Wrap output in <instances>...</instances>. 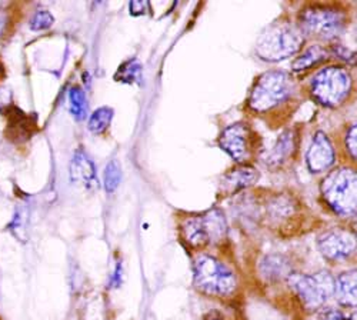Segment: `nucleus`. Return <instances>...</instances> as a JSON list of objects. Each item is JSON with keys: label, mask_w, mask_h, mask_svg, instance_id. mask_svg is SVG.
Returning a JSON list of instances; mask_svg holds the SVG:
<instances>
[{"label": "nucleus", "mask_w": 357, "mask_h": 320, "mask_svg": "<svg viewBox=\"0 0 357 320\" xmlns=\"http://www.w3.org/2000/svg\"><path fill=\"white\" fill-rule=\"evenodd\" d=\"M324 56H326V53H324V50L321 47L313 46L303 56L297 57V59L293 63V70H296V72L306 70V69L314 66L317 62L323 61Z\"/></svg>", "instance_id": "20"}, {"label": "nucleus", "mask_w": 357, "mask_h": 320, "mask_svg": "<svg viewBox=\"0 0 357 320\" xmlns=\"http://www.w3.org/2000/svg\"><path fill=\"white\" fill-rule=\"evenodd\" d=\"M6 24H8V17H6L5 13L0 12V35H2V33L5 32Z\"/></svg>", "instance_id": "29"}, {"label": "nucleus", "mask_w": 357, "mask_h": 320, "mask_svg": "<svg viewBox=\"0 0 357 320\" xmlns=\"http://www.w3.org/2000/svg\"><path fill=\"white\" fill-rule=\"evenodd\" d=\"M354 246L351 235L339 230L327 231L319 239V249L321 254L329 260H342L349 257L353 253Z\"/></svg>", "instance_id": "10"}, {"label": "nucleus", "mask_w": 357, "mask_h": 320, "mask_svg": "<svg viewBox=\"0 0 357 320\" xmlns=\"http://www.w3.org/2000/svg\"><path fill=\"white\" fill-rule=\"evenodd\" d=\"M114 79L117 82H123V83H135L142 79V66L137 61L132 59L121 66V69L117 70Z\"/></svg>", "instance_id": "22"}, {"label": "nucleus", "mask_w": 357, "mask_h": 320, "mask_svg": "<svg viewBox=\"0 0 357 320\" xmlns=\"http://www.w3.org/2000/svg\"><path fill=\"white\" fill-rule=\"evenodd\" d=\"M183 236L186 242L193 246V247H200L209 243V239H207L206 230L203 227L202 216L200 218H192L183 224Z\"/></svg>", "instance_id": "17"}, {"label": "nucleus", "mask_w": 357, "mask_h": 320, "mask_svg": "<svg viewBox=\"0 0 357 320\" xmlns=\"http://www.w3.org/2000/svg\"><path fill=\"white\" fill-rule=\"evenodd\" d=\"M307 167L313 173L324 172L335 163L333 144L323 132H317L306 155Z\"/></svg>", "instance_id": "9"}, {"label": "nucleus", "mask_w": 357, "mask_h": 320, "mask_svg": "<svg viewBox=\"0 0 357 320\" xmlns=\"http://www.w3.org/2000/svg\"><path fill=\"white\" fill-rule=\"evenodd\" d=\"M303 42V32L299 27L286 22L273 23L260 35L256 52L263 61L279 62L299 52Z\"/></svg>", "instance_id": "1"}, {"label": "nucleus", "mask_w": 357, "mask_h": 320, "mask_svg": "<svg viewBox=\"0 0 357 320\" xmlns=\"http://www.w3.org/2000/svg\"><path fill=\"white\" fill-rule=\"evenodd\" d=\"M260 271L263 273V276L269 277L272 280L275 279H282L284 276H290V265L287 264V260L283 256L279 254H271L263 259L261 265H260Z\"/></svg>", "instance_id": "16"}, {"label": "nucleus", "mask_w": 357, "mask_h": 320, "mask_svg": "<svg viewBox=\"0 0 357 320\" xmlns=\"http://www.w3.org/2000/svg\"><path fill=\"white\" fill-rule=\"evenodd\" d=\"M122 181V169L117 160H112L105 170V189L106 192H114Z\"/></svg>", "instance_id": "23"}, {"label": "nucleus", "mask_w": 357, "mask_h": 320, "mask_svg": "<svg viewBox=\"0 0 357 320\" xmlns=\"http://www.w3.org/2000/svg\"><path fill=\"white\" fill-rule=\"evenodd\" d=\"M351 86L350 75L337 66L320 70L312 83L313 96L326 106H336L344 100Z\"/></svg>", "instance_id": "6"}, {"label": "nucleus", "mask_w": 357, "mask_h": 320, "mask_svg": "<svg viewBox=\"0 0 357 320\" xmlns=\"http://www.w3.org/2000/svg\"><path fill=\"white\" fill-rule=\"evenodd\" d=\"M356 132H357L356 126H351L346 136V146L353 159H356Z\"/></svg>", "instance_id": "25"}, {"label": "nucleus", "mask_w": 357, "mask_h": 320, "mask_svg": "<svg viewBox=\"0 0 357 320\" xmlns=\"http://www.w3.org/2000/svg\"><path fill=\"white\" fill-rule=\"evenodd\" d=\"M321 193L331 208L344 216L356 213V172L339 169L323 181Z\"/></svg>", "instance_id": "2"}, {"label": "nucleus", "mask_w": 357, "mask_h": 320, "mask_svg": "<svg viewBox=\"0 0 357 320\" xmlns=\"http://www.w3.org/2000/svg\"><path fill=\"white\" fill-rule=\"evenodd\" d=\"M252 132L246 125H231L220 136V146L236 162L245 163L252 158Z\"/></svg>", "instance_id": "8"}, {"label": "nucleus", "mask_w": 357, "mask_h": 320, "mask_svg": "<svg viewBox=\"0 0 357 320\" xmlns=\"http://www.w3.org/2000/svg\"><path fill=\"white\" fill-rule=\"evenodd\" d=\"M70 176L76 185H82L89 190L98 188L95 165L82 149H79L73 156L70 166Z\"/></svg>", "instance_id": "11"}, {"label": "nucleus", "mask_w": 357, "mask_h": 320, "mask_svg": "<svg viewBox=\"0 0 357 320\" xmlns=\"http://www.w3.org/2000/svg\"><path fill=\"white\" fill-rule=\"evenodd\" d=\"M147 3L146 2H132L130 3V12L132 15L137 16V15H143L146 12Z\"/></svg>", "instance_id": "26"}, {"label": "nucleus", "mask_w": 357, "mask_h": 320, "mask_svg": "<svg viewBox=\"0 0 357 320\" xmlns=\"http://www.w3.org/2000/svg\"><path fill=\"white\" fill-rule=\"evenodd\" d=\"M356 272L343 273L335 282V294L337 300L344 306H356Z\"/></svg>", "instance_id": "15"}, {"label": "nucleus", "mask_w": 357, "mask_h": 320, "mask_svg": "<svg viewBox=\"0 0 357 320\" xmlns=\"http://www.w3.org/2000/svg\"><path fill=\"white\" fill-rule=\"evenodd\" d=\"M8 119H9V136L10 139H16L17 142L27 140L33 135V128L35 123L32 119L26 116L22 110L12 107L8 113Z\"/></svg>", "instance_id": "13"}, {"label": "nucleus", "mask_w": 357, "mask_h": 320, "mask_svg": "<svg viewBox=\"0 0 357 320\" xmlns=\"http://www.w3.org/2000/svg\"><path fill=\"white\" fill-rule=\"evenodd\" d=\"M69 102H70V112L73 113L76 121H83L87 113L86 96L80 87H72L69 92Z\"/></svg>", "instance_id": "21"}, {"label": "nucleus", "mask_w": 357, "mask_h": 320, "mask_svg": "<svg viewBox=\"0 0 357 320\" xmlns=\"http://www.w3.org/2000/svg\"><path fill=\"white\" fill-rule=\"evenodd\" d=\"M54 19L50 15V12L47 10H38L35 13V16L31 20V29L32 31H46L52 24H53Z\"/></svg>", "instance_id": "24"}, {"label": "nucleus", "mask_w": 357, "mask_h": 320, "mask_svg": "<svg viewBox=\"0 0 357 320\" xmlns=\"http://www.w3.org/2000/svg\"><path fill=\"white\" fill-rule=\"evenodd\" d=\"M293 149H294L293 133H291L290 130H287V132H284V133L279 137V140H278V143H276V146L273 148V151H272V153H271V158H269L271 163H273V165H280V163H283V162L291 155Z\"/></svg>", "instance_id": "18"}, {"label": "nucleus", "mask_w": 357, "mask_h": 320, "mask_svg": "<svg viewBox=\"0 0 357 320\" xmlns=\"http://www.w3.org/2000/svg\"><path fill=\"white\" fill-rule=\"evenodd\" d=\"M195 284L207 295L227 296L236 289V279L215 257L199 256L195 260Z\"/></svg>", "instance_id": "3"}, {"label": "nucleus", "mask_w": 357, "mask_h": 320, "mask_svg": "<svg viewBox=\"0 0 357 320\" xmlns=\"http://www.w3.org/2000/svg\"><path fill=\"white\" fill-rule=\"evenodd\" d=\"M203 320H223V317L218 312H211L204 316Z\"/></svg>", "instance_id": "30"}, {"label": "nucleus", "mask_w": 357, "mask_h": 320, "mask_svg": "<svg viewBox=\"0 0 357 320\" xmlns=\"http://www.w3.org/2000/svg\"><path fill=\"white\" fill-rule=\"evenodd\" d=\"M344 26V15L331 8L312 6L301 15V31L321 39L337 38L343 32Z\"/></svg>", "instance_id": "7"}, {"label": "nucleus", "mask_w": 357, "mask_h": 320, "mask_svg": "<svg viewBox=\"0 0 357 320\" xmlns=\"http://www.w3.org/2000/svg\"><path fill=\"white\" fill-rule=\"evenodd\" d=\"M336 53H337V56H340L342 59H344V61H349V62L354 61V53L347 50V49H344L343 46H336Z\"/></svg>", "instance_id": "27"}, {"label": "nucleus", "mask_w": 357, "mask_h": 320, "mask_svg": "<svg viewBox=\"0 0 357 320\" xmlns=\"http://www.w3.org/2000/svg\"><path fill=\"white\" fill-rule=\"evenodd\" d=\"M287 279L296 295L310 310L323 306L335 294V279L329 272H319L314 275L291 273Z\"/></svg>", "instance_id": "5"}, {"label": "nucleus", "mask_w": 357, "mask_h": 320, "mask_svg": "<svg viewBox=\"0 0 357 320\" xmlns=\"http://www.w3.org/2000/svg\"><path fill=\"white\" fill-rule=\"evenodd\" d=\"M202 222L209 243H218L225 239L227 234V223L225 215L220 211L213 209L209 213H206L202 216Z\"/></svg>", "instance_id": "14"}, {"label": "nucleus", "mask_w": 357, "mask_h": 320, "mask_svg": "<svg viewBox=\"0 0 357 320\" xmlns=\"http://www.w3.org/2000/svg\"><path fill=\"white\" fill-rule=\"evenodd\" d=\"M293 91V82L284 72H267L256 82L250 106L257 112H264L286 100Z\"/></svg>", "instance_id": "4"}, {"label": "nucleus", "mask_w": 357, "mask_h": 320, "mask_svg": "<svg viewBox=\"0 0 357 320\" xmlns=\"http://www.w3.org/2000/svg\"><path fill=\"white\" fill-rule=\"evenodd\" d=\"M113 119V109L103 106L99 107L98 110L93 112V114L91 116V119H89V129L93 133H103L110 122Z\"/></svg>", "instance_id": "19"}, {"label": "nucleus", "mask_w": 357, "mask_h": 320, "mask_svg": "<svg viewBox=\"0 0 357 320\" xmlns=\"http://www.w3.org/2000/svg\"><path fill=\"white\" fill-rule=\"evenodd\" d=\"M259 178V174L256 172V169L250 167V166H242L230 170L229 173H226L222 183H220V189L222 193L225 195H234L236 192H239L248 186H252Z\"/></svg>", "instance_id": "12"}, {"label": "nucleus", "mask_w": 357, "mask_h": 320, "mask_svg": "<svg viewBox=\"0 0 357 320\" xmlns=\"http://www.w3.org/2000/svg\"><path fill=\"white\" fill-rule=\"evenodd\" d=\"M321 320H343V316L340 312L337 310H326L324 313H321Z\"/></svg>", "instance_id": "28"}]
</instances>
